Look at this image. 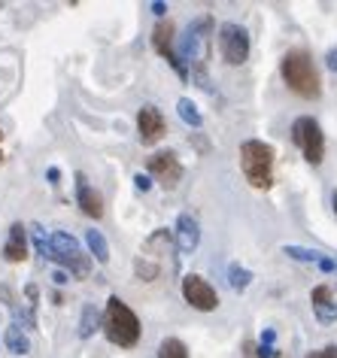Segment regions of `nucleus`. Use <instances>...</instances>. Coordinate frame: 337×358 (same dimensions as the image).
<instances>
[{
  "label": "nucleus",
  "instance_id": "13",
  "mask_svg": "<svg viewBox=\"0 0 337 358\" xmlns=\"http://www.w3.org/2000/svg\"><path fill=\"white\" fill-rule=\"evenodd\" d=\"M310 307L319 325H334L337 322V301H332V285H316L310 292Z\"/></svg>",
  "mask_w": 337,
  "mask_h": 358
},
{
  "label": "nucleus",
  "instance_id": "5",
  "mask_svg": "<svg viewBox=\"0 0 337 358\" xmlns=\"http://www.w3.org/2000/svg\"><path fill=\"white\" fill-rule=\"evenodd\" d=\"M210 27H213L210 16H201L188 25L186 37L179 43V61L186 67L203 70V61H207V52H210Z\"/></svg>",
  "mask_w": 337,
  "mask_h": 358
},
{
  "label": "nucleus",
  "instance_id": "32",
  "mask_svg": "<svg viewBox=\"0 0 337 358\" xmlns=\"http://www.w3.org/2000/svg\"><path fill=\"white\" fill-rule=\"evenodd\" d=\"M332 209H334V216H337V188L332 192Z\"/></svg>",
  "mask_w": 337,
  "mask_h": 358
},
{
  "label": "nucleus",
  "instance_id": "29",
  "mask_svg": "<svg viewBox=\"0 0 337 358\" xmlns=\"http://www.w3.org/2000/svg\"><path fill=\"white\" fill-rule=\"evenodd\" d=\"M46 179L52 182V186H58V182H61V170H58V167H49V170H46Z\"/></svg>",
  "mask_w": 337,
  "mask_h": 358
},
{
  "label": "nucleus",
  "instance_id": "20",
  "mask_svg": "<svg viewBox=\"0 0 337 358\" xmlns=\"http://www.w3.org/2000/svg\"><path fill=\"white\" fill-rule=\"evenodd\" d=\"M177 112H179V118L188 125V128H201V125H203V116H201V110L195 107L192 97H179V101H177Z\"/></svg>",
  "mask_w": 337,
  "mask_h": 358
},
{
  "label": "nucleus",
  "instance_id": "17",
  "mask_svg": "<svg viewBox=\"0 0 337 358\" xmlns=\"http://www.w3.org/2000/svg\"><path fill=\"white\" fill-rule=\"evenodd\" d=\"M3 343H6V349H10L12 355H27V353H31V340H27V334H25L18 325H10V328H6Z\"/></svg>",
  "mask_w": 337,
  "mask_h": 358
},
{
  "label": "nucleus",
  "instance_id": "15",
  "mask_svg": "<svg viewBox=\"0 0 337 358\" xmlns=\"http://www.w3.org/2000/svg\"><path fill=\"white\" fill-rule=\"evenodd\" d=\"M3 258L12 264H22L27 258V234H25V225L16 222L10 225V237H6V246H3Z\"/></svg>",
  "mask_w": 337,
  "mask_h": 358
},
{
  "label": "nucleus",
  "instance_id": "28",
  "mask_svg": "<svg viewBox=\"0 0 337 358\" xmlns=\"http://www.w3.org/2000/svg\"><path fill=\"white\" fill-rule=\"evenodd\" d=\"M37 294H40V289H37V285H34V283H27V285H25V298L31 301V307L37 304Z\"/></svg>",
  "mask_w": 337,
  "mask_h": 358
},
{
  "label": "nucleus",
  "instance_id": "25",
  "mask_svg": "<svg viewBox=\"0 0 337 358\" xmlns=\"http://www.w3.org/2000/svg\"><path fill=\"white\" fill-rule=\"evenodd\" d=\"M134 186L140 188V192H149V188H152V177H149V173H137V177H134Z\"/></svg>",
  "mask_w": 337,
  "mask_h": 358
},
{
  "label": "nucleus",
  "instance_id": "24",
  "mask_svg": "<svg viewBox=\"0 0 337 358\" xmlns=\"http://www.w3.org/2000/svg\"><path fill=\"white\" fill-rule=\"evenodd\" d=\"M273 340H277V331H273V328H264L262 343H258V358H277L279 355V349L273 346Z\"/></svg>",
  "mask_w": 337,
  "mask_h": 358
},
{
  "label": "nucleus",
  "instance_id": "16",
  "mask_svg": "<svg viewBox=\"0 0 337 358\" xmlns=\"http://www.w3.org/2000/svg\"><path fill=\"white\" fill-rule=\"evenodd\" d=\"M86 246H88V252H91V258H95V261H101V264L110 261V243H107V237H103L97 228H88L86 231Z\"/></svg>",
  "mask_w": 337,
  "mask_h": 358
},
{
  "label": "nucleus",
  "instance_id": "33",
  "mask_svg": "<svg viewBox=\"0 0 337 358\" xmlns=\"http://www.w3.org/2000/svg\"><path fill=\"white\" fill-rule=\"evenodd\" d=\"M0 164H3V152H0Z\"/></svg>",
  "mask_w": 337,
  "mask_h": 358
},
{
  "label": "nucleus",
  "instance_id": "34",
  "mask_svg": "<svg viewBox=\"0 0 337 358\" xmlns=\"http://www.w3.org/2000/svg\"><path fill=\"white\" fill-rule=\"evenodd\" d=\"M247 349H249V358H252V346H247Z\"/></svg>",
  "mask_w": 337,
  "mask_h": 358
},
{
  "label": "nucleus",
  "instance_id": "18",
  "mask_svg": "<svg viewBox=\"0 0 337 358\" xmlns=\"http://www.w3.org/2000/svg\"><path fill=\"white\" fill-rule=\"evenodd\" d=\"M101 322H103V316L97 313V307H91V304L82 307V316H79V337L82 340H88V337L101 328Z\"/></svg>",
  "mask_w": 337,
  "mask_h": 358
},
{
  "label": "nucleus",
  "instance_id": "23",
  "mask_svg": "<svg viewBox=\"0 0 337 358\" xmlns=\"http://www.w3.org/2000/svg\"><path fill=\"white\" fill-rule=\"evenodd\" d=\"M158 358H188V349L179 337H167L158 346Z\"/></svg>",
  "mask_w": 337,
  "mask_h": 358
},
{
  "label": "nucleus",
  "instance_id": "7",
  "mask_svg": "<svg viewBox=\"0 0 337 358\" xmlns=\"http://www.w3.org/2000/svg\"><path fill=\"white\" fill-rule=\"evenodd\" d=\"M249 34L243 25L237 22H225L219 25V52H222V61L231 67H240L243 61L249 58Z\"/></svg>",
  "mask_w": 337,
  "mask_h": 358
},
{
  "label": "nucleus",
  "instance_id": "1",
  "mask_svg": "<svg viewBox=\"0 0 337 358\" xmlns=\"http://www.w3.org/2000/svg\"><path fill=\"white\" fill-rule=\"evenodd\" d=\"M279 73H283L286 86L298 97H304V101H316L322 94L319 70H316L310 52H304V49H289L283 55V61H279Z\"/></svg>",
  "mask_w": 337,
  "mask_h": 358
},
{
  "label": "nucleus",
  "instance_id": "10",
  "mask_svg": "<svg viewBox=\"0 0 337 358\" xmlns=\"http://www.w3.org/2000/svg\"><path fill=\"white\" fill-rule=\"evenodd\" d=\"M152 46L161 58L171 61V67L179 73V79H188V67L179 61V52L173 49V25L171 22H158L155 31H152Z\"/></svg>",
  "mask_w": 337,
  "mask_h": 358
},
{
  "label": "nucleus",
  "instance_id": "11",
  "mask_svg": "<svg viewBox=\"0 0 337 358\" xmlns=\"http://www.w3.org/2000/svg\"><path fill=\"white\" fill-rule=\"evenodd\" d=\"M137 131H140V143H146V146L158 143V140L167 134V122H164V116H161V110L152 107V103L140 107V112H137Z\"/></svg>",
  "mask_w": 337,
  "mask_h": 358
},
{
  "label": "nucleus",
  "instance_id": "35",
  "mask_svg": "<svg viewBox=\"0 0 337 358\" xmlns=\"http://www.w3.org/2000/svg\"><path fill=\"white\" fill-rule=\"evenodd\" d=\"M0 140H3V131H0Z\"/></svg>",
  "mask_w": 337,
  "mask_h": 358
},
{
  "label": "nucleus",
  "instance_id": "27",
  "mask_svg": "<svg viewBox=\"0 0 337 358\" xmlns=\"http://www.w3.org/2000/svg\"><path fill=\"white\" fill-rule=\"evenodd\" d=\"M325 67L332 70V73H337V46H332V49L325 52Z\"/></svg>",
  "mask_w": 337,
  "mask_h": 358
},
{
  "label": "nucleus",
  "instance_id": "8",
  "mask_svg": "<svg viewBox=\"0 0 337 358\" xmlns=\"http://www.w3.org/2000/svg\"><path fill=\"white\" fill-rule=\"evenodd\" d=\"M182 298H186L188 307H195V310H201V313H213L216 307H219L216 289L203 277H198V273L182 277Z\"/></svg>",
  "mask_w": 337,
  "mask_h": 358
},
{
  "label": "nucleus",
  "instance_id": "19",
  "mask_svg": "<svg viewBox=\"0 0 337 358\" xmlns=\"http://www.w3.org/2000/svg\"><path fill=\"white\" fill-rule=\"evenodd\" d=\"M249 283H252V270L243 268L240 261H231L228 264V285H231V289H234V292H247Z\"/></svg>",
  "mask_w": 337,
  "mask_h": 358
},
{
  "label": "nucleus",
  "instance_id": "2",
  "mask_svg": "<svg viewBox=\"0 0 337 358\" xmlns=\"http://www.w3.org/2000/svg\"><path fill=\"white\" fill-rule=\"evenodd\" d=\"M101 328H103V334H107V340L116 343V346H122V349L137 346V340H140V319H137V313L131 310V307L125 304L118 294H112V298L107 301V310H103Z\"/></svg>",
  "mask_w": 337,
  "mask_h": 358
},
{
  "label": "nucleus",
  "instance_id": "4",
  "mask_svg": "<svg viewBox=\"0 0 337 358\" xmlns=\"http://www.w3.org/2000/svg\"><path fill=\"white\" fill-rule=\"evenodd\" d=\"M292 143L301 149L307 164L319 167L325 161V134L313 116H298L292 122Z\"/></svg>",
  "mask_w": 337,
  "mask_h": 358
},
{
  "label": "nucleus",
  "instance_id": "9",
  "mask_svg": "<svg viewBox=\"0 0 337 358\" xmlns=\"http://www.w3.org/2000/svg\"><path fill=\"white\" fill-rule=\"evenodd\" d=\"M146 170H149V177H155L164 188H177L179 179H182V164H179L177 152H171V149L149 155V161H146Z\"/></svg>",
  "mask_w": 337,
  "mask_h": 358
},
{
  "label": "nucleus",
  "instance_id": "6",
  "mask_svg": "<svg viewBox=\"0 0 337 358\" xmlns=\"http://www.w3.org/2000/svg\"><path fill=\"white\" fill-rule=\"evenodd\" d=\"M52 261H58L61 264V270H70V273H76L79 279H86L88 277V270H91V261L86 258V252H82L79 246V240H76L73 234H67V231H55L52 237Z\"/></svg>",
  "mask_w": 337,
  "mask_h": 358
},
{
  "label": "nucleus",
  "instance_id": "22",
  "mask_svg": "<svg viewBox=\"0 0 337 358\" xmlns=\"http://www.w3.org/2000/svg\"><path fill=\"white\" fill-rule=\"evenodd\" d=\"M283 252L292 258V261H301V264H319V258H322V252L307 249V246H292V243H286Z\"/></svg>",
  "mask_w": 337,
  "mask_h": 358
},
{
  "label": "nucleus",
  "instance_id": "21",
  "mask_svg": "<svg viewBox=\"0 0 337 358\" xmlns=\"http://www.w3.org/2000/svg\"><path fill=\"white\" fill-rule=\"evenodd\" d=\"M31 240H34V246H37L40 252V258L43 261H52V240L46 237V231H43V225H31Z\"/></svg>",
  "mask_w": 337,
  "mask_h": 358
},
{
  "label": "nucleus",
  "instance_id": "30",
  "mask_svg": "<svg viewBox=\"0 0 337 358\" xmlns=\"http://www.w3.org/2000/svg\"><path fill=\"white\" fill-rule=\"evenodd\" d=\"M52 279H55V283H58V285H64L70 277H67V270H55V273H52Z\"/></svg>",
  "mask_w": 337,
  "mask_h": 358
},
{
  "label": "nucleus",
  "instance_id": "31",
  "mask_svg": "<svg viewBox=\"0 0 337 358\" xmlns=\"http://www.w3.org/2000/svg\"><path fill=\"white\" fill-rule=\"evenodd\" d=\"M149 10L155 12V16H164V12H167V3H161V0H155V3H152Z\"/></svg>",
  "mask_w": 337,
  "mask_h": 358
},
{
  "label": "nucleus",
  "instance_id": "14",
  "mask_svg": "<svg viewBox=\"0 0 337 358\" xmlns=\"http://www.w3.org/2000/svg\"><path fill=\"white\" fill-rule=\"evenodd\" d=\"M198 243H201V225H198V219H195L192 213H179V219H177V249L188 255V252L198 249Z\"/></svg>",
  "mask_w": 337,
  "mask_h": 358
},
{
  "label": "nucleus",
  "instance_id": "3",
  "mask_svg": "<svg viewBox=\"0 0 337 358\" xmlns=\"http://www.w3.org/2000/svg\"><path fill=\"white\" fill-rule=\"evenodd\" d=\"M240 170L252 188L268 192L273 186V149L264 140H243L240 143Z\"/></svg>",
  "mask_w": 337,
  "mask_h": 358
},
{
  "label": "nucleus",
  "instance_id": "26",
  "mask_svg": "<svg viewBox=\"0 0 337 358\" xmlns=\"http://www.w3.org/2000/svg\"><path fill=\"white\" fill-rule=\"evenodd\" d=\"M304 358H337V346H325V349H316V353L304 355Z\"/></svg>",
  "mask_w": 337,
  "mask_h": 358
},
{
  "label": "nucleus",
  "instance_id": "12",
  "mask_svg": "<svg viewBox=\"0 0 337 358\" xmlns=\"http://www.w3.org/2000/svg\"><path fill=\"white\" fill-rule=\"evenodd\" d=\"M76 203H79V209L88 216V219H101L103 216V198H101V192L88 182L86 173H76Z\"/></svg>",
  "mask_w": 337,
  "mask_h": 358
}]
</instances>
